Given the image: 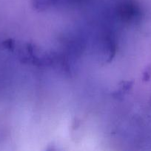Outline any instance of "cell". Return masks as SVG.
Segmentation results:
<instances>
[{"instance_id": "cell-1", "label": "cell", "mask_w": 151, "mask_h": 151, "mask_svg": "<svg viewBox=\"0 0 151 151\" xmlns=\"http://www.w3.org/2000/svg\"><path fill=\"white\" fill-rule=\"evenodd\" d=\"M150 105L151 106V82H150Z\"/></svg>"}]
</instances>
